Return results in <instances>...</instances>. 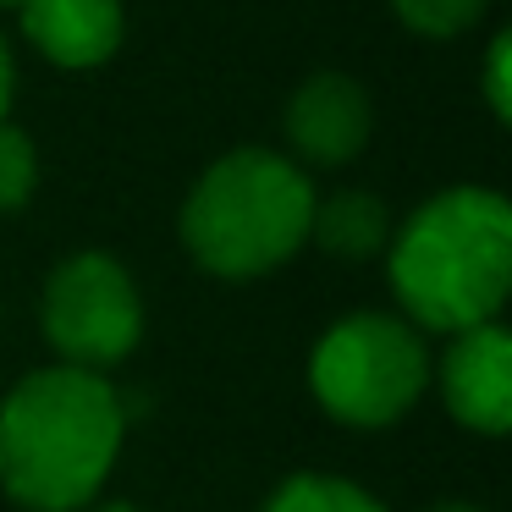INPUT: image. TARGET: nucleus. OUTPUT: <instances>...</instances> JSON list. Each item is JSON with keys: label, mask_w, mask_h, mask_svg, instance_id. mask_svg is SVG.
Here are the masks:
<instances>
[{"label": "nucleus", "mask_w": 512, "mask_h": 512, "mask_svg": "<svg viewBox=\"0 0 512 512\" xmlns=\"http://www.w3.org/2000/svg\"><path fill=\"white\" fill-rule=\"evenodd\" d=\"M39 331L56 364L111 375L144 342V292L133 270L105 248H78L56 259L39 292Z\"/></svg>", "instance_id": "5"}, {"label": "nucleus", "mask_w": 512, "mask_h": 512, "mask_svg": "<svg viewBox=\"0 0 512 512\" xmlns=\"http://www.w3.org/2000/svg\"><path fill=\"white\" fill-rule=\"evenodd\" d=\"M380 259L402 320L424 336L501 320L512 292V204L479 182L441 188L391 232Z\"/></svg>", "instance_id": "2"}, {"label": "nucleus", "mask_w": 512, "mask_h": 512, "mask_svg": "<svg viewBox=\"0 0 512 512\" xmlns=\"http://www.w3.org/2000/svg\"><path fill=\"white\" fill-rule=\"evenodd\" d=\"M281 133H287V155L303 171L353 166L375 138V100L353 72H314L292 89Z\"/></svg>", "instance_id": "6"}, {"label": "nucleus", "mask_w": 512, "mask_h": 512, "mask_svg": "<svg viewBox=\"0 0 512 512\" xmlns=\"http://www.w3.org/2000/svg\"><path fill=\"white\" fill-rule=\"evenodd\" d=\"M485 105L501 127L512 122V34L501 28L485 50Z\"/></svg>", "instance_id": "13"}, {"label": "nucleus", "mask_w": 512, "mask_h": 512, "mask_svg": "<svg viewBox=\"0 0 512 512\" xmlns=\"http://www.w3.org/2000/svg\"><path fill=\"white\" fill-rule=\"evenodd\" d=\"M17 6H23V0H0V12H17Z\"/></svg>", "instance_id": "17"}, {"label": "nucleus", "mask_w": 512, "mask_h": 512, "mask_svg": "<svg viewBox=\"0 0 512 512\" xmlns=\"http://www.w3.org/2000/svg\"><path fill=\"white\" fill-rule=\"evenodd\" d=\"M39 193V149L23 127L0 122V215H17Z\"/></svg>", "instance_id": "11"}, {"label": "nucleus", "mask_w": 512, "mask_h": 512, "mask_svg": "<svg viewBox=\"0 0 512 512\" xmlns=\"http://www.w3.org/2000/svg\"><path fill=\"white\" fill-rule=\"evenodd\" d=\"M490 0H391V12L419 39H457L485 17Z\"/></svg>", "instance_id": "12"}, {"label": "nucleus", "mask_w": 512, "mask_h": 512, "mask_svg": "<svg viewBox=\"0 0 512 512\" xmlns=\"http://www.w3.org/2000/svg\"><path fill=\"white\" fill-rule=\"evenodd\" d=\"M127 446V402L111 375L28 369L0 397V490L23 512H83L105 496Z\"/></svg>", "instance_id": "1"}, {"label": "nucleus", "mask_w": 512, "mask_h": 512, "mask_svg": "<svg viewBox=\"0 0 512 512\" xmlns=\"http://www.w3.org/2000/svg\"><path fill=\"white\" fill-rule=\"evenodd\" d=\"M83 512H144L138 501H127V496H100V501H89Z\"/></svg>", "instance_id": "15"}, {"label": "nucleus", "mask_w": 512, "mask_h": 512, "mask_svg": "<svg viewBox=\"0 0 512 512\" xmlns=\"http://www.w3.org/2000/svg\"><path fill=\"white\" fill-rule=\"evenodd\" d=\"M430 386H441L457 430L501 441L512 430V331L501 320H485L474 331L446 336Z\"/></svg>", "instance_id": "7"}, {"label": "nucleus", "mask_w": 512, "mask_h": 512, "mask_svg": "<svg viewBox=\"0 0 512 512\" xmlns=\"http://www.w3.org/2000/svg\"><path fill=\"white\" fill-rule=\"evenodd\" d=\"M12 94H17V61H12V45L0 39V122L12 116Z\"/></svg>", "instance_id": "14"}, {"label": "nucleus", "mask_w": 512, "mask_h": 512, "mask_svg": "<svg viewBox=\"0 0 512 512\" xmlns=\"http://www.w3.org/2000/svg\"><path fill=\"white\" fill-rule=\"evenodd\" d=\"M391 232H397V221H391L380 193L336 188V193H325V199H314L309 243L320 248V254L342 259V265H369V259H380L391 243Z\"/></svg>", "instance_id": "9"}, {"label": "nucleus", "mask_w": 512, "mask_h": 512, "mask_svg": "<svg viewBox=\"0 0 512 512\" xmlns=\"http://www.w3.org/2000/svg\"><path fill=\"white\" fill-rule=\"evenodd\" d=\"M259 512H391L375 490H364L358 479L342 474H320V468H303V474H287L276 490L265 496Z\"/></svg>", "instance_id": "10"}, {"label": "nucleus", "mask_w": 512, "mask_h": 512, "mask_svg": "<svg viewBox=\"0 0 512 512\" xmlns=\"http://www.w3.org/2000/svg\"><path fill=\"white\" fill-rule=\"evenodd\" d=\"M430 375V336L391 309L342 314L309 353V391L342 430H397L424 402Z\"/></svg>", "instance_id": "4"}, {"label": "nucleus", "mask_w": 512, "mask_h": 512, "mask_svg": "<svg viewBox=\"0 0 512 512\" xmlns=\"http://www.w3.org/2000/svg\"><path fill=\"white\" fill-rule=\"evenodd\" d=\"M314 177L281 149H226L193 177L177 215L188 259L215 281H259L309 248Z\"/></svg>", "instance_id": "3"}, {"label": "nucleus", "mask_w": 512, "mask_h": 512, "mask_svg": "<svg viewBox=\"0 0 512 512\" xmlns=\"http://www.w3.org/2000/svg\"><path fill=\"white\" fill-rule=\"evenodd\" d=\"M23 39L34 56H45L61 72H94L116 61L127 39V6L122 0H23L17 6Z\"/></svg>", "instance_id": "8"}, {"label": "nucleus", "mask_w": 512, "mask_h": 512, "mask_svg": "<svg viewBox=\"0 0 512 512\" xmlns=\"http://www.w3.org/2000/svg\"><path fill=\"white\" fill-rule=\"evenodd\" d=\"M419 512H485L479 501H430V507H419Z\"/></svg>", "instance_id": "16"}]
</instances>
